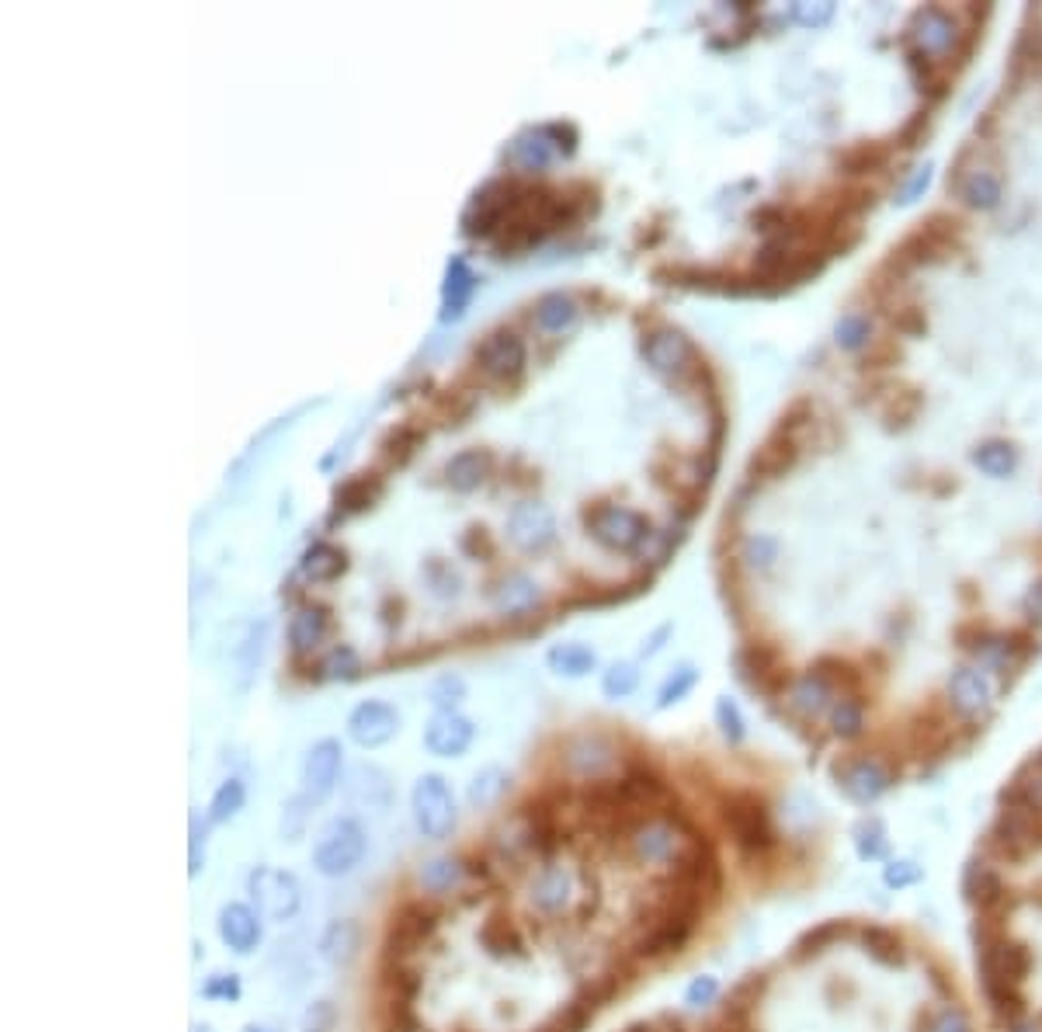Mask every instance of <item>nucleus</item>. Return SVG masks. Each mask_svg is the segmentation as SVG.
Segmentation results:
<instances>
[{
  "label": "nucleus",
  "mask_w": 1042,
  "mask_h": 1032,
  "mask_svg": "<svg viewBox=\"0 0 1042 1032\" xmlns=\"http://www.w3.org/2000/svg\"><path fill=\"white\" fill-rule=\"evenodd\" d=\"M368 855V835L358 817H331L324 824V830L313 842V869L327 876V879H341L352 876Z\"/></svg>",
  "instance_id": "1"
},
{
  "label": "nucleus",
  "mask_w": 1042,
  "mask_h": 1032,
  "mask_svg": "<svg viewBox=\"0 0 1042 1032\" xmlns=\"http://www.w3.org/2000/svg\"><path fill=\"white\" fill-rule=\"evenodd\" d=\"M529 904L545 914V917H560L563 911H577V917H591L601 907V886L588 894H577V873L573 866H563L557 858L542 863V869L532 876L529 883Z\"/></svg>",
  "instance_id": "2"
},
{
  "label": "nucleus",
  "mask_w": 1042,
  "mask_h": 1032,
  "mask_svg": "<svg viewBox=\"0 0 1042 1032\" xmlns=\"http://www.w3.org/2000/svg\"><path fill=\"white\" fill-rule=\"evenodd\" d=\"M411 814H414L421 838H427V842L452 838V830L459 824V810H455V796H452V786L445 783V776H439V771H424L411 789Z\"/></svg>",
  "instance_id": "3"
},
{
  "label": "nucleus",
  "mask_w": 1042,
  "mask_h": 1032,
  "mask_svg": "<svg viewBox=\"0 0 1042 1032\" xmlns=\"http://www.w3.org/2000/svg\"><path fill=\"white\" fill-rule=\"evenodd\" d=\"M247 894L250 904L260 911V917H268V922H293L303 911L299 879L278 866H254L247 876Z\"/></svg>",
  "instance_id": "4"
},
{
  "label": "nucleus",
  "mask_w": 1042,
  "mask_h": 1032,
  "mask_svg": "<svg viewBox=\"0 0 1042 1032\" xmlns=\"http://www.w3.org/2000/svg\"><path fill=\"white\" fill-rule=\"evenodd\" d=\"M588 532L601 542L604 550H616V553H632L640 550L647 535H650V525L643 514H636L632 508H622V504H598L588 511Z\"/></svg>",
  "instance_id": "5"
},
{
  "label": "nucleus",
  "mask_w": 1042,
  "mask_h": 1032,
  "mask_svg": "<svg viewBox=\"0 0 1042 1032\" xmlns=\"http://www.w3.org/2000/svg\"><path fill=\"white\" fill-rule=\"evenodd\" d=\"M577 150V132L570 126H532L511 139V160L521 170H545L560 154L570 157Z\"/></svg>",
  "instance_id": "6"
},
{
  "label": "nucleus",
  "mask_w": 1042,
  "mask_h": 1032,
  "mask_svg": "<svg viewBox=\"0 0 1042 1032\" xmlns=\"http://www.w3.org/2000/svg\"><path fill=\"white\" fill-rule=\"evenodd\" d=\"M508 539L521 553H542L557 539V514L545 501H518L508 514Z\"/></svg>",
  "instance_id": "7"
},
{
  "label": "nucleus",
  "mask_w": 1042,
  "mask_h": 1032,
  "mask_svg": "<svg viewBox=\"0 0 1042 1032\" xmlns=\"http://www.w3.org/2000/svg\"><path fill=\"white\" fill-rule=\"evenodd\" d=\"M400 724H403V716H400V709L393 702L365 699V702H358L352 712H347V737H352L358 748L375 751V748H383V744H390L400 734Z\"/></svg>",
  "instance_id": "8"
},
{
  "label": "nucleus",
  "mask_w": 1042,
  "mask_h": 1032,
  "mask_svg": "<svg viewBox=\"0 0 1042 1032\" xmlns=\"http://www.w3.org/2000/svg\"><path fill=\"white\" fill-rule=\"evenodd\" d=\"M341 768H344L341 740H334V737L316 740L313 748L306 751L303 771H299L303 796H306L309 803H324V799L337 789V783H341Z\"/></svg>",
  "instance_id": "9"
},
{
  "label": "nucleus",
  "mask_w": 1042,
  "mask_h": 1032,
  "mask_svg": "<svg viewBox=\"0 0 1042 1032\" xmlns=\"http://www.w3.org/2000/svg\"><path fill=\"white\" fill-rule=\"evenodd\" d=\"M434 928H439V911L424 901H411L403 904L400 911H393L390 917V928H386V953L390 956H407L414 953L417 945H424Z\"/></svg>",
  "instance_id": "10"
},
{
  "label": "nucleus",
  "mask_w": 1042,
  "mask_h": 1032,
  "mask_svg": "<svg viewBox=\"0 0 1042 1032\" xmlns=\"http://www.w3.org/2000/svg\"><path fill=\"white\" fill-rule=\"evenodd\" d=\"M216 932H219V942L226 945L229 953L250 956L260 945V938H265V917H260V911L254 904L229 901V904L219 907Z\"/></svg>",
  "instance_id": "11"
},
{
  "label": "nucleus",
  "mask_w": 1042,
  "mask_h": 1032,
  "mask_svg": "<svg viewBox=\"0 0 1042 1032\" xmlns=\"http://www.w3.org/2000/svg\"><path fill=\"white\" fill-rule=\"evenodd\" d=\"M476 740V724L459 709H442L434 712L424 727V748L434 758H462Z\"/></svg>",
  "instance_id": "12"
},
{
  "label": "nucleus",
  "mask_w": 1042,
  "mask_h": 1032,
  "mask_svg": "<svg viewBox=\"0 0 1042 1032\" xmlns=\"http://www.w3.org/2000/svg\"><path fill=\"white\" fill-rule=\"evenodd\" d=\"M691 355H695L691 341H688L681 331H675V327H660V331H653V334L643 341V358H647V365L657 372V376H663V380L685 376L688 365H691Z\"/></svg>",
  "instance_id": "13"
},
{
  "label": "nucleus",
  "mask_w": 1042,
  "mask_h": 1032,
  "mask_svg": "<svg viewBox=\"0 0 1042 1032\" xmlns=\"http://www.w3.org/2000/svg\"><path fill=\"white\" fill-rule=\"evenodd\" d=\"M476 362L486 376L494 380H518L521 368H525V341H521L514 331H494L476 352Z\"/></svg>",
  "instance_id": "14"
},
{
  "label": "nucleus",
  "mask_w": 1042,
  "mask_h": 1032,
  "mask_svg": "<svg viewBox=\"0 0 1042 1032\" xmlns=\"http://www.w3.org/2000/svg\"><path fill=\"white\" fill-rule=\"evenodd\" d=\"M476 289H480V275L470 268L466 257H462V254L449 257L445 278H442V321L455 324V321L466 317V309H470Z\"/></svg>",
  "instance_id": "15"
},
{
  "label": "nucleus",
  "mask_w": 1042,
  "mask_h": 1032,
  "mask_svg": "<svg viewBox=\"0 0 1042 1032\" xmlns=\"http://www.w3.org/2000/svg\"><path fill=\"white\" fill-rule=\"evenodd\" d=\"M490 470H494V455L486 449H466V452H455L445 463V480L455 494H473L486 483Z\"/></svg>",
  "instance_id": "16"
},
{
  "label": "nucleus",
  "mask_w": 1042,
  "mask_h": 1032,
  "mask_svg": "<svg viewBox=\"0 0 1042 1032\" xmlns=\"http://www.w3.org/2000/svg\"><path fill=\"white\" fill-rule=\"evenodd\" d=\"M347 799L358 803V807H365V810H375V814L390 810L393 786L386 779V771H380L375 765L352 768V776H347Z\"/></svg>",
  "instance_id": "17"
},
{
  "label": "nucleus",
  "mask_w": 1042,
  "mask_h": 1032,
  "mask_svg": "<svg viewBox=\"0 0 1042 1032\" xmlns=\"http://www.w3.org/2000/svg\"><path fill=\"white\" fill-rule=\"evenodd\" d=\"M494 612L498 616H504V619H518V616H525V612H532L539 601H542V591H539V584L529 578V573H508V578L494 588Z\"/></svg>",
  "instance_id": "18"
},
{
  "label": "nucleus",
  "mask_w": 1042,
  "mask_h": 1032,
  "mask_svg": "<svg viewBox=\"0 0 1042 1032\" xmlns=\"http://www.w3.org/2000/svg\"><path fill=\"white\" fill-rule=\"evenodd\" d=\"M911 32H914V42L921 46V52H928V56H945L955 46V36H960L955 32V21L938 8L917 11Z\"/></svg>",
  "instance_id": "19"
},
{
  "label": "nucleus",
  "mask_w": 1042,
  "mask_h": 1032,
  "mask_svg": "<svg viewBox=\"0 0 1042 1032\" xmlns=\"http://www.w3.org/2000/svg\"><path fill=\"white\" fill-rule=\"evenodd\" d=\"M327 629H331V622H327L324 609L303 606V609L293 612V619H288V647H293L296 657H309V653H316L324 647Z\"/></svg>",
  "instance_id": "20"
},
{
  "label": "nucleus",
  "mask_w": 1042,
  "mask_h": 1032,
  "mask_svg": "<svg viewBox=\"0 0 1042 1032\" xmlns=\"http://www.w3.org/2000/svg\"><path fill=\"white\" fill-rule=\"evenodd\" d=\"M480 945L486 950L490 960H521L525 956V938H521V928L511 922L508 914H490L483 928H480Z\"/></svg>",
  "instance_id": "21"
},
{
  "label": "nucleus",
  "mask_w": 1042,
  "mask_h": 1032,
  "mask_svg": "<svg viewBox=\"0 0 1042 1032\" xmlns=\"http://www.w3.org/2000/svg\"><path fill=\"white\" fill-rule=\"evenodd\" d=\"M362 950V928L352 917H337L321 935V956L331 966H352Z\"/></svg>",
  "instance_id": "22"
},
{
  "label": "nucleus",
  "mask_w": 1042,
  "mask_h": 1032,
  "mask_svg": "<svg viewBox=\"0 0 1042 1032\" xmlns=\"http://www.w3.org/2000/svg\"><path fill=\"white\" fill-rule=\"evenodd\" d=\"M567 761L573 771H581V776H588V779H598L612 768L616 751H612V744L601 740V737H581L567 748Z\"/></svg>",
  "instance_id": "23"
},
{
  "label": "nucleus",
  "mask_w": 1042,
  "mask_h": 1032,
  "mask_svg": "<svg viewBox=\"0 0 1042 1032\" xmlns=\"http://www.w3.org/2000/svg\"><path fill=\"white\" fill-rule=\"evenodd\" d=\"M466 876H470V866H462V858H452V855L427 858V863L421 866V873H417L421 886L427 894H434V897L459 891V886L466 883Z\"/></svg>",
  "instance_id": "24"
},
{
  "label": "nucleus",
  "mask_w": 1042,
  "mask_h": 1032,
  "mask_svg": "<svg viewBox=\"0 0 1042 1032\" xmlns=\"http://www.w3.org/2000/svg\"><path fill=\"white\" fill-rule=\"evenodd\" d=\"M545 665H549V671H557L560 678H584V675L594 671L598 653L588 643H577V640L553 643V647H549V653H545Z\"/></svg>",
  "instance_id": "25"
},
{
  "label": "nucleus",
  "mask_w": 1042,
  "mask_h": 1032,
  "mask_svg": "<svg viewBox=\"0 0 1042 1032\" xmlns=\"http://www.w3.org/2000/svg\"><path fill=\"white\" fill-rule=\"evenodd\" d=\"M299 570H303L306 581H316V584L337 581L341 573L347 570V557H344V550L331 547V542H313V547L299 560Z\"/></svg>",
  "instance_id": "26"
},
{
  "label": "nucleus",
  "mask_w": 1042,
  "mask_h": 1032,
  "mask_svg": "<svg viewBox=\"0 0 1042 1032\" xmlns=\"http://www.w3.org/2000/svg\"><path fill=\"white\" fill-rule=\"evenodd\" d=\"M581 317V306H577L573 296L567 293H545L539 303H535V324L545 331V334H563L577 324Z\"/></svg>",
  "instance_id": "27"
},
{
  "label": "nucleus",
  "mask_w": 1042,
  "mask_h": 1032,
  "mask_svg": "<svg viewBox=\"0 0 1042 1032\" xmlns=\"http://www.w3.org/2000/svg\"><path fill=\"white\" fill-rule=\"evenodd\" d=\"M244 807H247V783H244L240 776H226V779L216 786L213 799H209V807H206V820H209L213 827L229 824V820H234Z\"/></svg>",
  "instance_id": "28"
},
{
  "label": "nucleus",
  "mask_w": 1042,
  "mask_h": 1032,
  "mask_svg": "<svg viewBox=\"0 0 1042 1032\" xmlns=\"http://www.w3.org/2000/svg\"><path fill=\"white\" fill-rule=\"evenodd\" d=\"M508 786H511V779H508V771H504V768H498V765H486V768H480L476 776H473V783H470V789H466L470 807H473V810H490V807H498L501 796L508 793Z\"/></svg>",
  "instance_id": "29"
},
{
  "label": "nucleus",
  "mask_w": 1042,
  "mask_h": 1032,
  "mask_svg": "<svg viewBox=\"0 0 1042 1032\" xmlns=\"http://www.w3.org/2000/svg\"><path fill=\"white\" fill-rule=\"evenodd\" d=\"M960 191H963V198H966V206H973V209L991 213V209L1001 206V181H997L994 170H983V167L970 170V175L963 178V188H960Z\"/></svg>",
  "instance_id": "30"
},
{
  "label": "nucleus",
  "mask_w": 1042,
  "mask_h": 1032,
  "mask_svg": "<svg viewBox=\"0 0 1042 1032\" xmlns=\"http://www.w3.org/2000/svg\"><path fill=\"white\" fill-rule=\"evenodd\" d=\"M265 640H268V622H254L247 629V637L240 640V647L234 650V661H237V671H240V688H247L250 678L257 675L260 653H265Z\"/></svg>",
  "instance_id": "31"
},
{
  "label": "nucleus",
  "mask_w": 1042,
  "mask_h": 1032,
  "mask_svg": "<svg viewBox=\"0 0 1042 1032\" xmlns=\"http://www.w3.org/2000/svg\"><path fill=\"white\" fill-rule=\"evenodd\" d=\"M358 675H362V657L355 647H347V643H337L321 661V678H327V681H355Z\"/></svg>",
  "instance_id": "32"
},
{
  "label": "nucleus",
  "mask_w": 1042,
  "mask_h": 1032,
  "mask_svg": "<svg viewBox=\"0 0 1042 1032\" xmlns=\"http://www.w3.org/2000/svg\"><path fill=\"white\" fill-rule=\"evenodd\" d=\"M198 997L201 1001H216V1005H237V1001L244 997V981H240V973H209L206 981H201V987H198Z\"/></svg>",
  "instance_id": "33"
},
{
  "label": "nucleus",
  "mask_w": 1042,
  "mask_h": 1032,
  "mask_svg": "<svg viewBox=\"0 0 1042 1032\" xmlns=\"http://www.w3.org/2000/svg\"><path fill=\"white\" fill-rule=\"evenodd\" d=\"M973 463L987 473V476H1007L1011 470L1019 466V455H1015V449H1011L1007 442H987V445H980L976 452H973Z\"/></svg>",
  "instance_id": "34"
},
{
  "label": "nucleus",
  "mask_w": 1042,
  "mask_h": 1032,
  "mask_svg": "<svg viewBox=\"0 0 1042 1032\" xmlns=\"http://www.w3.org/2000/svg\"><path fill=\"white\" fill-rule=\"evenodd\" d=\"M868 337H873V321H868L865 313H858V309L845 313V317L837 321V327H834L837 348H845V352H862L868 344Z\"/></svg>",
  "instance_id": "35"
},
{
  "label": "nucleus",
  "mask_w": 1042,
  "mask_h": 1032,
  "mask_svg": "<svg viewBox=\"0 0 1042 1032\" xmlns=\"http://www.w3.org/2000/svg\"><path fill=\"white\" fill-rule=\"evenodd\" d=\"M427 699H431L434 712H442V709H459V702L466 699V681H462L459 675H452V671H445V675H439V678L431 681V688H427Z\"/></svg>",
  "instance_id": "36"
},
{
  "label": "nucleus",
  "mask_w": 1042,
  "mask_h": 1032,
  "mask_svg": "<svg viewBox=\"0 0 1042 1032\" xmlns=\"http://www.w3.org/2000/svg\"><path fill=\"white\" fill-rule=\"evenodd\" d=\"M209 820H201L198 810L188 817V876H198L206 869V845H209Z\"/></svg>",
  "instance_id": "37"
},
{
  "label": "nucleus",
  "mask_w": 1042,
  "mask_h": 1032,
  "mask_svg": "<svg viewBox=\"0 0 1042 1032\" xmlns=\"http://www.w3.org/2000/svg\"><path fill=\"white\" fill-rule=\"evenodd\" d=\"M636 685H640V671H636V665H629V661L612 665V668H608V671L601 675V692H604L608 699H626V696H632Z\"/></svg>",
  "instance_id": "38"
},
{
  "label": "nucleus",
  "mask_w": 1042,
  "mask_h": 1032,
  "mask_svg": "<svg viewBox=\"0 0 1042 1032\" xmlns=\"http://www.w3.org/2000/svg\"><path fill=\"white\" fill-rule=\"evenodd\" d=\"M695 681H699V671H695L691 665H681L668 681L660 685V696H657V709H668L671 702H681L691 688H695Z\"/></svg>",
  "instance_id": "39"
},
{
  "label": "nucleus",
  "mask_w": 1042,
  "mask_h": 1032,
  "mask_svg": "<svg viewBox=\"0 0 1042 1032\" xmlns=\"http://www.w3.org/2000/svg\"><path fill=\"white\" fill-rule=\"evenodd\" d=\"M716 724H719V734L727 737L730 744H740L744 740V716L737 709V702L730 696H719L716 702Z\"/></svg>",
  "instance_id": "40"
},
{
  "label": "nucleus",
  "mask_w": 1042,
  "mask_h": 1032,
  "mask_svg": "<svg viewBox=\"0 0 1042 1032\" xmlns=\"http://www.w3.org/2000/svg\"><path fill=\"white\" fill-rule=\"evenodd\" d=\"M427 584H431V594H434V598H455L462 581H459V573H455L449 563L431 560V563H427Z\"/></svg>",
  "instance_id": "41"
},
{
  "label": "nucleus",
  "mask_w": 1042,
  "mask_h": 1032,
  "mask_svg": "<svg viewBox=\"0 0 1042 1032\" xmlns=\"http://www.w3.org/2000/svg\"><path fill=\"white\" fill-rule=\"evenodd\" d=\"M303 807H309V799L303 793L293 796L282 807V842H296L303 835V824H306V810Z\"/></svg>",
  "instance_id": "42"
},
{
  "label": "nucleus",
  "mask_w": 1042,
  "mask_h": 1032,
  "mask_svg": "<svg viewBox=\"0 0 1042 1032\" xmlns=\"http://www.w3.org/2000/svg\"><path fill=\"white\" fill-rule=\"evenodd\" d=\"M932 175H935V170H932V164H921V167L914 170V175H911V178L904 181L901 195H896V203H901V206H914L917 198H921L924 191H928V185H932Z\"/></svg>",
  "instance_id": "43"
},
{
  "label": "nucleus",
  "mask_w": 1042,
  "mask_h": 1032,
  "mask_svg": "<svg viewBox=\"0 0 1042 1032\" xmlns=\"http://www.w3.org/2000/svg\"><path fill=\"white\" fill-rule=\"evenodd\" d=\"M337 1022V1012L331 1001H313L306 1019H303V1032H331Z\"/></svg>",
  "instance_id": "44"
},
{
  "label": "nucleus",
  "mask_w": 1042,
  "mask_h": 1032,
  "mask_svg": "<svg viewBox=\"0 0 1042 1032\" xmlns=\"http://www.w3.org/2000/svg\"><path fill=\"white\" fill-rule=\"evenodd\" d=\"M793 14L806 28H820V24H827L834 18V4H827V0H824V4H796Z\"/></svg>",
  "instance_id": "45"
},
{
  "label": "nucleus",
  "mask_w": 1042,
  "mask_h": 1032,
  "mask_svg": "<svg viewBox=\"0 0 1042 1032\" xmlns=\"http://www.w3.org/2000/svg\"><path fill=\"white\" fill-rule=\"evenodd\" d=\"M747 560H750V567H768L775 560V539H768V535L750 539L747 542Z\"/></svg>",
  "instance_id": "46"
},
{
  "label": "nucleus",
  "mask_w": 1042,
  "mask_h": 1032,
  "mask_svg": "<svg viewBox=\"0 0 1042 1032\" xmlns=\"http://www.w3.org/2000/svg\"><path fill=\"white\" fill-rule=\"evenodd\" d=\"M396 1009V1022L390 1025V1032H424L417 1022H414V1015L407 1012V1005H393Z\"/></svg>",
  "instance_id": "47"
},
{
  "label": "nucleus",
  "mask_w": 1042,
  "mask_h": 1032,
  "mask_svg": "<svg viewBox=\"0 0 1042 1032\" xmlns=\"http://www.w3.org/2000/svg\"><path fill=\"white\" fill-rule=\"evenodd\" d=\"M1025 612H1029L1032 619H1042V584L1029 591V598H1025Z\"/></svg>",
  "instance_id": "48"
},
{
  "label": "nucleus",
  "mask_w": 1042,
  "mask_h": 1032,
  "mask_svg": "<svg viewBox=\"0 0 1042 1032\" xmlns=\"http://www.w3.org/2000/svg\"><path fill=\"white\" fill-rule=\"evenodd\" d=\"M671 629H675L671 622H663V626L657 629V633L650 637V647H643V653H657V650L663 647V637H671Z\"/></svg>",
  "instance_id": "49"
},
{
  "label": "nucleus",
  "mask_w": 1042,
  "mask_h": 1032,
  "mask_svg": "<svg viewBox=\"0 0 1042 1032\" xmlns=\"http://www.w3.org/2000/svg\"><path fill=\"white\" fill-rule=\"evenodd\" d=\"M244 1032H275V1029H268V1025H257V1022H250V1025H244Z\"/></svg>",
  "instance_id": "50"
},
{
  "label": "nucleus",
  "mask_w": 1042,
  "mask_h": 1032,
  "mask_svg": "<svg viewBox=\"0 0 1042 1032\" xmlns=\"http://www.w3.org/2000/svg\"><path fill=\"white\" fill-rule=\"evenodd\" d=\"M191 1032H213L209 1025H191Z\"/></svg>",
  "instance_id": "51"
}]
</instances>
